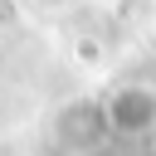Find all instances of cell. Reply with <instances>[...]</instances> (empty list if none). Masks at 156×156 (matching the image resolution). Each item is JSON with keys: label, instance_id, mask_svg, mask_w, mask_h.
<instances>
[{"label": "cell", "instance_id": "obj_1", "mask_svg": "<svg viewBox=\"0 0 156 156\" xmlns=\"http://www.w3.org/2000/svg\"><path fill=\"white\" fill-rule=\"evenodd\" d=\"M107 127H117V132H127V136L151 132V127H156V88H151V83H127V88H117L112 102H107Z\"/></svg>", "mask_w": 156, "mask_h": 156}]
</instances>
